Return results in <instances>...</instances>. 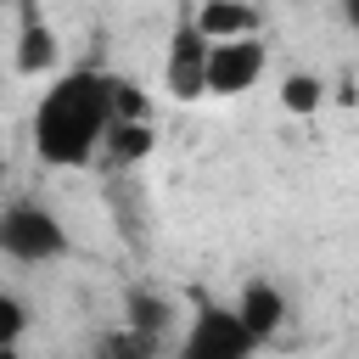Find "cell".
Returning a JSON list of instances; mask_svg holds the SVG:
<instances>
[{
  "label": "cell",
  "mask_w": 359,
  "mask_h": 359,
  "mask_svg": "<svg viewBox=\"0 0 359 359\" xmlns=\"http://www.w3.org/2000/svg\"><path fill=\"white\" fill-rule=\"evenodd\" d=\"M208 56H213V45L202 39L196 17H180L168 34V50H163V95L180 107L208 101Z\"/></svg>",
  "instance_id": "4"
},
{
  "label": "cell",
  "mask_w": 359,
  "mask_h": 359,
  "mask_svg": "<svg viewBox=\"0 0 359 359\" xmlns=\"http://www.w3.org/2000/svg\"><path fill=\"white\" fill-rule=\"evenodd\" d=\"M275 101H280V112H292V118H314V112L331 101V84H325L320 73H309V67H292V73H280Z\"/></svg>",
  "instance_id": "11"
},
{
  "label": "cell",
  "mask_w": 359,
  "mask_h": 359,
  "mask_svg": "<svg viewBox=\"0 0 359 359\" xmlns=\"http://www.w3.org/2000/svg\"><path fill=\"white\" fill-rule=\"evenodd\" d=\"M191 17H196V28H202V39H208V45L252 39V34L264 28V17H258V6H252V0H202Z\"/></svg>",
  "instance_id": "9"
},
{
  "label": "cell",
  "mask_w": 359,
  "mask_h": 359,
  "mask_svg": "<svg viewBox=\"0 0 359 359\" xmlns=\"http://www.w3.org/2000/svg\"><path fill=\"white\" fill-rule=\"evenodd\" d=\"M258 337L247 331V320L236 314V303L208 297L202 286H191V314L168 348V359H258Z\"/></svg>",
  "instance_id": "2"
},
{
  "label": "cell",
  "mask_w": 359,
  "mask_h": 359,
  "mask_svg": "<svg viewBox=\"0 0 359 359\" xmlns=\"http://www.w3.org/2000/svg\"><path fill=\"white\" fill-rule=\"evenodd\" d=\"M34 157L45 168H90L101 163V146L112 135V73L107 67H67L45 84L34 101Z\"/></svg>",
  "instance_id": "1"
},
{
  "label": "cell",
  "mask_w": 359,
  "mask_h": 359,
  "mask_svg": "<svg viewBox=\"0 0 359 359\" xmlns=\"http://www.w3.org/2000/svg\"><path fill=\"white\" fill-rule=\"evenodd\" d=\"M337 11H342V22H348V34H359V0H337Z\"/></svg>",
  "instance_id": "15"
},
{
  "label": "cell",
  "mask_w": 359,
  "mask_h": 359,
  "mask_svg": "<svg viewBox=\"0 0 359 359\" xmlns=\"http://www.w3.org/2000/svg\"><path fill=\"white\" fill-rule=\"evenodd\" d=\"M236 314L247 320V331H252L258 342H275V337L292 325V303H286V292H280L269 275H252V280L236 292Z\"/></svg>",
  "instance_id": "7"
},
{
  "label": "cell",
  "mask_w": 359,
  "mask_h": 359,
  "mask_svg": "<svg viewBox=\"0 0 359 359\" xmlns=\"http://www.w3.org/2000/svg\"><path fill=\"white\" fill-rule=\"evenodd\" d=\"M90 359H168V348L151 342V337H140V331H129V325H118V331H107L95 342Z\"/></svg>",
  "instance_id": "12"
},
{
  "label": "cell",
  "mask_w": 359,
  "mask_h": 359,
  "mask_svg": "<svg viewBox=\"0 0 359 359\" xmlns=\"http://www.w3.org/2000/svg\"><path fill=\"white\" fill-rule=\"evenodd\" d=\"M28 303H22V292L17 286H6L0 292V348H22V337H28Z\"/></svg>",
  "instance_id": "14"
},
{
  "label": "cell",
  "mask_w": 359,
  "mask_h": 359,
  "mask_svg": "<svg viewBox=\"0 0 359 359\" xmlns=\"http://www.w3.org/2000/svg\"><path fill=\"white\" fill-rule=\"evenodd\" d=\"M180 320H185V314H180L174 297H163V292H151V286H129V297H123V325H129V331H140V337L174 348Z\"/></svg>",
  "instance_id": "8"
},
{
  "label": "cell",
  "mask_w": 359,
  "mask_h": 359,
  "mask_svg": "<svg viewBox=\"0 0 359 359\" xmlns=\"http://www.w3.org/2000/svg\"><path fill=\"white\" fill-rule=\"evenodd\" d=\"M157 151V123H112L107 146H101V168L107 174H129Z\"/></svg>",
  "instance_id": "10"
},
{
  "label": "cell",
  "mask_w": 359,
  "mask_h": 359,
  "mask_svg": "<svg viewBox=\"0 0 359 359\" xmlns=\"http://www.w3.org/2000/svg\"><path fill=\"white\" fill-rule=\"evenodd\" d=\"M0 359H22V348H0Z\"/></svg>",
  "instance_id": "16"
},
{
  "label": "cell",
  "mask_w": 359,
  "mask_h": 359,
  "mask_svg": "<svg viewBox=\"0 0 359 359\" xmlns=\"http://www.w3.org/2000/svg\"><path fill=\"white\" fill-rule=\"evenodd\" d=\"M0 252H6V264H62V258H73V230L50 202L11 196L0 208Z\"/></svg>",
  "instance_id": "3"
},
{
  "label": "cell",
  "mask_w": 359,
  "mask_h": 359,
  "mask_svg": "<svg viewBox=\"0 0 359 359\" xmlns=\"http://www.w3.org/2000/svg\"><path fill=\"white\" fill-rule=\"evenodd\" d=\"M62 67V34L39 17L34 0H22V22H17V45H11V73L17 79H56Z\"/></svg>",
  "instance_id": "6"
},
{
  "label": "cell",
  "mask_w": 359,
  "mask_h": 359,
  "mask_svg": "<svg viewBox=\"0 0 359 359\" xmlns=\"http://www.w3.org/2000/svg\"><path fill=\"white\" fill-rule=\"evenodd\" d=\"M264 67H269L264 34L213 45V56H208V95H213V101H236V95H247V90L264 79Z\"/></svg>",
  "instance_id": "5"
},
{
  "label": "cell",
  "mask_w": 359,
  "mask_h": 359,
  "mask_svg": "<svg viewBox=\"0 0 359 359\" xmlns=\"http://www.w3.org/2000/svg\"><path fill=\"white\" fill-rule=\"evenodd\" d=\"M112 123H151V95L123 73H112Z\"/></svg>",
  "instance_id": "13"
}]
</instances>
